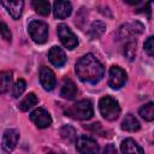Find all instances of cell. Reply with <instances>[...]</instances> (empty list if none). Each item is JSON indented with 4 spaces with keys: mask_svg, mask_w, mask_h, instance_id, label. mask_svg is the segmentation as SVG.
I'll use <instances>...</instances> for the list:
<instances>
[{
    "mask_svg": "<svg viewBox=\"0 0 154 154\" xmlns=\"http://www.w3.org/2000/svg\"><path fill=\"white\" fill-rule=\"evenodd\" d=\"M76 73L81 81L95 84L103 77L105 69L95 55L85 54L76 63Z\"/></svg>",
    "mask_w": 154,
    "mask_h": 154,
    "instance_id": "obj_1",
    "label": "cell"
},
{
    "mask_svg": "<svg viewBox=\"0 0 154 154\" xmlns=\"http://www.w3.org/2000/svg\"><path fill=\"white\" fill-rule=\"evenodd\" d=\"M65 114L78 120H88L94 114L93 103L89 100H81L71 106H69L65 111Z\"/></svg>",
    "mask_w": 154,
    "mask_h": 154,
    "instance_id": "obj_2",
    "label": "cell"
},
{
    "mask_svg": "<svg viewBox=\"0 0 154 154\" xmlns=\"http://www.w3.org/2000/svg\"><path fill=\"white\" fill-rule=\"evenodd\" d=\"M99 109L106 120H116L120 114L119 102L112 96H103L99 101Z\"/></svg>",
    "mask_w": 154,
    "mask_h": 154,
    "instance_id": "obj_3",
    "label": "cell"
},
{
    "mask_svg": "<svg viewBox=\"0 0 154 154\" xmlns=\"http://www.w3.org/2000/svg\"><path fill=\"white\" fill-rule=\"evenodd\" d=\"M28 31L36 43H45L48 38V25L42 20H31L28 25Z\"/></svg>",
    "mask_w": 154,
    "mask_h": 154,
    "instance_id": "obj_4",
    "label": "cell"
},
{
    "mask_svg": "<svg viewBox=\"0 0 154 154\" xmlns=\"http://www.w3.org/2000/svg\"><path fill=\"white\" fill-rule=\"evenodd\" d=\"M58 36L61 41V43L67 49H73L78 46V38L72 32V30L66 24H59L58 25Z\"/></svg>",
    "mask_w": 154,
    "mask_h": 154,
    "instance_id": "obj_5",
    "label": "cell"
},
{
    "mask_svg": "<svg viewBox=\"0 0 154 154\" xmlns=\"http://www.w3.org/2000/svg\"><path fill=\"white\" fill-rule=\"evenodd\" d=\"M76 148L81 154H97L99 152L97 142L87 135H82L76 140Z\"/></svg>",
    "mask_w": 154,
    "mask_h": 154,
    "instance_id": "obj_6",
    "label": "cell"
},
{
    "mask_svg": "<svg viewBox=\"0 0 154 154\" xmlns=\"http://www.w3.org/2000/svg\"><path fill=\"white\" fill-rule=\"evenodd\" d=\"M30 119L40 129L48 128L52 124V117L45 108H36L35 111H32L30 114Z\"/></svg>",
    "mask_w": 154,
    "mask_h": 154,
    "instance_id": "obj_7",
    "label": "cell"
},
{
    "mask_svg": "<svg viewBox=\"0 0 154 154\" xmlns=\"http://www.w3.org/2000/svg\"><path fill=\"white\" fill-rule=\"evenodd\" d=\"M126 81V73L123 69L119 66H112L109 69V78H108V84L112 89H119L124 85Z\"/></svg>",
    "mask_w": 154,
    "mask_h": 154,
    "instance_id": "obj_8",
    "label": "cell"
},
{
    "mask_svg": "<svg viewBox=\"0 0 154 154\" xmlns=\"http://www.w3.org/2000/svg\"><path fill=\"white\" fill-rule=\"evenodd\" d=\"M19 138V132L14 129H6L4 131L2 135V140H1V147L6 153H11L18 142Z\"/></svg>",
    "mask_w": 154,
    "mask_h": 154,
    "instance_id": "obj_9",
    "label": "cell"
},
{
    "mask_svg": "<svg viewBox=\"0 0 154 154\" xmlns=\"http://www.w3.org/2000/svg\"><path fill=\"white\" fill-rule=\"evenodd\" d=\"M40 82H41V85L43 87L45 90H47V91L53 90L55 84H57L54 72L49 67L42 66L40 70Z\"/></svg>",
    "mask_w": 154,
    "mask_h": 154,
    "instance_id": "obj_10",
    "label": "cell"
},
{
    "mask_svg": "<svg viewBox=\"0 0 154 154\" xmlns=\"http://www.w3.org/2000/svg\"><path fill=\"white\" fill-rule=\"evenodd\" d=\"M48 59H49V61H51L54 66L61 67V66L65 65L67 58H66L65 52H64L60 47L54 46V47H52V48L49 49V52H48Z\"/></svg>",
    "mask_w": 154,
    "mask_h": 154,
    "instance_id": "obj_11",
    "label": "cell"
},
{
    "mask_svg": "<svg viewBox=\"0 0 154 154\" xmlns=\"http://www.w3.org/2000/svg\"><path fill=\"white\" fill-rule=\"evenodd\" d=\"M142 31H143V25L138 22H132L123 25L119 29V36L122 38H129V37H132L134 35L141 34Z\"/></svg>",
    "mask_w": 154,
    "mask_h": 154,
    "instance_id": "obj_12",
    "label": "cell"
},
{
    "mask_svg": "<svg viewBox=\"0 0 154 154\" xmlns=\"http://www.w3.org/2000/svg\"><path fill=\"white\" fill-rule=\"evenodd\" d=\"M72 12V5L69 1H55L53 4V13L57 18L64 19Z\"/></svg>",
    "mask_w": 154,
    "mask_h": 154,
    "instance_id": "obj_13",
    "label": "cell"
},
{
    "mask_svg": "<svg viewBox=\"0 0 154 154\" xmlns=\"http://www.w3.org/2000/svg\"><path fill=\"white\" fill-rule=\"evenodd\" d=\"M1 5L4 7H6L7 12L10 13V16L13 19H19V17L22 16V10L24 6V2L20 0H14V1H2Z\"/></svg>",
    "mask_w": 154,
    "mask_h": 154,
    "instance_id": "obj_14",
    "label": "cell"
},
{
    "mask_svg": "<svg viewBox=\"0 0 154 154\" xmlns=\"http://www.w3.org/2000/svg\"><path fill=\"white\" fill-rule=\"evenodd\" d=\"M122 154H144L141 146L132 138H126L120 144Z\"/></svg>",
    "mask_w": 154,
    "mask_h": 154,
    "instance_id": "obj_15",
    "label": "cell"
},
{
    "mask_svg": "<svg viewBox=\"0 0 154 154\" xmlns=\"http://www.w3.org/2000/svg\"><path fill=\"white\" fill-rule=\"evenodd\" d=\"M141 128L140 125V122L137 120V118L132 114H126L125 118L123 119V123H122V129L125 130V131H129V132H135V131H138Z\"/></svg>",
    "mask_w": 154,
    "mask_h": 154,
    "instance_id": "obj_16",
    "label": "cell"
},
{
    "mask_svg": "<svg viewBox=\"0 0 154 154\" xmlns=\"http://www.w3.org/2000/svg\"><path fill=\"white\" fill-rule=\"evenodd\" d=\"M76 94H77V87H76V84L71 79H65V82L63 84V88H61V91H60V95L64 99L71 100V99H73L76 96Z\"/></svg>",
    "mask_w": 154,
    "mask_h": 154,
    "instance_id": "obj_17",
    "label": "cell"
},
{
    "mask_svg": "<svg viewBox=\"0 0 154 154\" xmlns=\"http://www.w3.org/2000/svg\"><path fill=\"white\" fill-rule=\"evenodd\" d=\"M37 102H38L37 96H36L34 93H30V94H28V95L20 101L18 108H19L20 111H23V112H26V111H29L31 107H34Z\"/></svg>",
    "mask_w": 154,
    "mask_h": 154,
    "instance_id": "obj_18",
    "label": "cell"
},
{
    "mask_svg": "<svg viewBox=\"0 0 154 154\" xmlns=\"http://www.w3.org/2000/svg\"><path fill=\"white\" fill-rule=\"evenodd\" d=\"M106 30V25L100 22V20H96L91 24L90 29H89V36L91 40H95V38H99Z\"/></svg>",
    "mask_w": 154,
    "mask_h": 154,
    "instance_id": "obj_19",
    "label": "cell"
},
{
    "mask_svg": "<svg viewBox=\"0 0 154 154\" xmlns=\"http://www.w3.org/2000/svg\"><path fill=\"white\" fill-rule=\"evenodd\" d=\"M32 7L41 16H47V14H49V11H51V5L46 0H35V1H32Z\"/></svg>",
    "mask_w": 154,
    "mask_h": 154,
    "instance_id": "obj_20",
    "label": "cell"
},
{
    "mask_svg": "<svg viewBox=\"0 0 154 154\" xmlns=\"http://www.w3.org/2000/svg\"><path fill=\"white\" fill-rule=\"evenodd\" d=\"M140 116L147 122H153L154 120V102H149L142 106L140 108Z\"/></svg>",
    "mask_w": 154,
    "mask_h": 154,
    "instance_id": "obj_21",
    "label": "cell"
},
{
    "mask_svg": "<svg viewBox=\"0 0 154 154\" xmlns=\"http://www.w3.org/2000/svg\"><path fill=\"white\" fill-rule=\"evenodd\" d=\"M12 82V73L10 71H2L0 73V91L4 94L7 91Z\"/></svg>",
    "mask_w": 154,
    "mask_h": 154,
    "instance_id": "obj_22",
    "label": "cell"
},
{
    "mask_svg": "<svg viewBox=\"0 0 154 154\" xmlns=\"http://www.w3.org/2000/svg\"><path fill=\"white\" fill-rule=\"evenodd\" d=\"M60 135L61 137L67 141V142H73L76 138H77V134H76V130L75 128H72L71 125H64L61 129H60Z\"/></svg>",
    "mask_w": 154,
    "mask_h": 154,
    "instance_id": "obj_23",
    "label": "cell"
},
{
    "mask_svg": "<svg viewBox=\"0 0 154 154\" xmlns=\"http://www.w3.org/2000/svg\"><path fill=\"white\" fill-rule=\"evenodd\" d=\"M25 88H26V83H25V81L22 79V78L18 79V81L14 83V85H13V90H12V95H13V97H19V96L24 93Z\"/></svg>",
    "mask_w": 154,
    "mask_h": 154,
    "instance_id": "obj_24",
    "label": "cell"
},
{
    "mask_svg": "<svg viewBox=\"0 0 154 154\" xmlns=\"http://www.w3.org/2000/svg\"><path fill=\"white\" fill-rule=\"evenodd\" d=\"M135 52H136V42L135 41H129L124 48V54L129 58V59H132L134 55H135Z\"/></svg>",
    "mask_w": 154,
    "mask_h": 154,
    "instance_id": "obj_25",
    "label": "cell"
},
{
    "mask_svg": "<svg viewBox=\"0 0 154 154\" xmlns=\"http://www.w3.org/2000/svg\"><path fill=\"white\" fill-rule=\"evenodd\" d=\"M144 51L148 55L154 57V36H150L144 42Z\"/></svg>",
    "mask_w": 154,
    "mask_h": 154,
    "instance_id": "obj_26",
    "label": "cell"
},
{
    "mask_svg": "<svg viewBox=\"0 0 154 154\" xmlns=\"http://www.w3.org/2000/svg\"><path fill=\"white\" fill-rule=\"evenodd\" d=\"M1 37L5 40V41H11L12 38V34L10 31V29L7 28V25L5 23H1Z\"/></svg>",
    "mask_w": 154,
    "mask_h": 154,
    "instance_id": "obj_27",
    "label": "cell"
},
{
    "mask_svg": "<svg viewBox=\"0 0 154 154\" xmlns=\"http://www.w3.org/2000/svg\"><path fill=\"white\" fill-rule=\"evenodd\" d=\"M103 154H118V153H117V149L113 144H107L103 149Z\"/></svg>",
    "mask_w": 154,
    "mask_h": 154,
    "instance_id": "obj_28",
    "label": "cell"
},
{
    "mask_svg": "<svg viewBox=\"0 0 154 154\" xmlns=\"http://www.w3.org/2000/svg\"><path fill=\"white\" fill-rule=\"evenodd\" d=\"M47 154H55V153H53V152H49V153H47Z\"/></svg>",
    "mask_w": 154,
    "mask_h": 154,
    "instance_id": "obj_29",
    "label": "cell"
}]
</instances>
